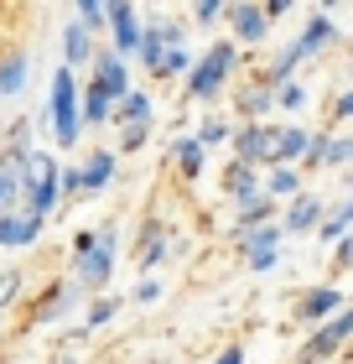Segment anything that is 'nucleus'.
I'll list each match as a JSON object with an SVG mask.
<instances>
[{"mask_svg": "<svg viewBox=\"0 0 353 364\" xmlns=\"http://www.w3.org/2000/svg\"><path fill=\"white\" fill-rule=\"evenodd\" d=\"M338 167H353V136H338V125H332V141H327L322 172H338Z\"/></svg>", "mask_w": 353, "mask_h": 364, "instance_id": "c756f323", "label": "nucleus"}, {"mask_svg": "<svg viewBox=\"0 0 353 364\" xmlns=\"http://www.w3.org/2000/svg\"><path fill=\"white\" fill-rule=\"evenodd\" d=\"M276 109H286V114L307 109V84H301V78H286V84H276Z\"/></svg>", "mask_w": 353, "mask_h": 364, "instance_id": "2f4dec72", "label": "nucleus"}, {"mask_svg": "<svg viewBox=\"0 0 353 364\" xmlns=\"http://www.w3.org/2000/svg\"><path fill=\"white\" fill-rule=\"evenodd\" d=\"M281 240H286V229H281V219H276V224L249 229L244 240H234V250L244 255V266H249V271H276V260H281Z\"/></svg>", "mask_w": 353, "mask_h": 364, "instance_id": "6e6552de", "label": "nucleus"}, {"mask_svg": "<svg viewBox=\"0 0 353 364\" xmlns=\"http://www.w3.org/2000/svg\"><path fill=\"white\" fill-rule=\"evenodd\" d=\"M166 250H172V229H166L161 219H146L141 224V235H136V271H156L161 260H166Z\"/></svg>", "mask_w": 353, "mask_h": 364, "instance_id": "a211bd4d", "label": "nucleus"}, {"mask_svg": "<svg viewBox=\"0 0 353 364\" xmlns=\"http://www.w3.org/2000/svg\"><path fill=\"white\" fill-rule=\"evenodd\" d=\"M130 302H141V307L161 302V281H156V276H141V281H136V291H130Z\"/></svg>", "mask_w": 353, "mask_h": 364, "instance_id": "58836bf2", "label": "nucleus"}, {"mask_svg": "<svg viewBox=\"0 0 353 364\" xmlns=\"http://www.w3.org/2000/svg\"><path fill=\"white\" fill-rule=\"evenodd\" d=\"M37 130H42V120H11L6 125V136H0V156L6 161H26L31 151H37Z\"/></svg>", "mask_w": 353, "mask_h": 364, "instance_id": "5701e85b", "label": "nucleus"}, {"mask_svg": "<svg viewBox=\"0 0 353 364\" xmlns=\"http://www.w3.org/2000/svg\"><path fill=\"white\" fill-rule=\"evenodd\" d=\"M166 161H172V172L182 182H197L208 172V146L197 141V130H182V136L172 141V151H166Z\"/></svg>", "mask_w": 353, "mask_h": 364, "instance_id": "2eb2a0df", "label": "nucleus"}, {"mask_svg": "<svg viewBox=\"0 0 353 364\" xmlns=\"http://www.w3.org/2000/svg\"><path fill=\"white\" fill-rule=\"evenodd\" d=\"M239 58H244V47L234 37H218L213 47H203L197 63H192V73L182 78V99H192V105H213V99L229 89V78L239 73Z\"/></svg>", "mask_w": 353, "mask_h": 364, "instance_id": "f03ea898", "label": "nucleus"}, {"mask_svg": "<svg viewBox=\"0 0 353 364\" xmlns=\"http://www.w3.org/2000/svg\"><path fill=\"white\" fill-rule=\"evenodd\" d=\"M260 6H265V11H271V21H281V16H286V11H291V6H296V0H260Z\"/></svg>", "mask_w": 353, "mask_h": 364, "instance_id": "a18cd8bd", "label": "nucleus"}, {"mask_svg": "<svg viewBox=\"0 0 353 364\" xmlns=\"http://www.w3.org/2000/svg\"><path fill=\"white\" fill-rule=\"evenodd\" d=\"M172 6H192V0H172Z\"/></svg>", "mask_w": 353, "mask_h": 364, "instance_id": "3c124183", "label": "nucleus"}, {"mask_svg": "<svg viewBox=\"0 0 353 364\" xmlns=\"http://www.w3.org/2000/svg\"><path fill=\"white\" fill-rule=\"evenodd\" d=\"M239 213H234V224H229V240H244L249 229H260V224H276V213H281V198L271 193H255V198H244V203H234Z\"/></svg>", "mask_w": 353, "mask_h": 364, "instance_id": "6ab92c4d", "label": "nucleus"}, {"mask_svg": "<svg viewBox=\"0 0 353 364\" xmlns=\"http://www.w3.org/2000/svg\"><path fill=\"white\" fill-rule=\"evenodd\" d=\"M63 198H83V161L78 167H63Z\"/></svg>", "mask_w": 353, "mask_h": 364, "instance_id": "37998d69", "label": "nucleus"}, {"mask_svg": "<svg viewBox=\"0 0 353 364\" xmlns=\"http://www.w3.org/2000/svg\"><path fill=\"white\" fill-rule=\"evenodd\" d=\"M42 229H47V219L37 208H11V213H0V250H31V245L42 240Z\"/></svg>", "mask_w": 353, "mask_h": 364, "instance_id": "1a4fd4ad", "label": "nucleus"}, {"mask_svg": "<svg viewBox=\"0 0 353 364\" xmlns=\"http://www.w3.org/2000/svg\"><path fill=\"white\" fill-rule=\"evenodd\" d=\"M348 229H353V219H348V208L338 203V208H327V219H322V224H317V240H322V245H338Z\"/></svg>", "mask_w": 353, "mask_h": 364, "instance_id": "7c9ffc66", "label": "nucleus"}, {"mask_svg": "<svg viewBox=\"0 0 353 364\" xmlns=\"http://www.w3.org/2000/svg\"><path fill=\"white\" fill-rule=\"evenodd\" d=\"M114 312H120V296H109V291H99V296H94V302H89V318H83V323H89V328H104V323L114 318Z\"/></svg>", "mask_w": 353, "mask_h": 364, "instance_id": "f704fd0d", "label": "nucleus"}, {"mask_svg": "<svg viewBox=\"0 0 353 364\" xmlns=\"http://www.w3.org/2000/svg\"><path fill=\"white\" fill-rule=\"evenodd\" d=\"M343 120H353V84L332 94V125H343Z\"/></svg>", "mask_w": 353, "mask_h": 364, "instance_id": "ea45409f", "label": "nucleus"}, {"mask_svg": "<svg viewBox=\"0 0 353 364\" xmlns=\"http://www.w3.org/2000/svg\"><path fill=\"white\" fill-rule=\"evenodd\" d=\"M332 6H338V0H322V11H332Z\"/></svg>", "mask_w": 353, "mask_h": 364, "instance_id": "8fccbe9b", "label": "nucleus"}, {"mask_svg": "<svg viewBox=\"0 0 353 364\" xmlns=\"http://www.w3.org/2000/svg\"><path fill=\"white\" fill-rule=\"evenodd\" d=\"M109 26H104V37H109V47H114V53H120V58H136L141 53V6H136V0H109Z\"/></svg>", "mask_w": 353, "mask_h": 364, "instance_id": "0eeeda50", "label": "nucleus"}, {"mask_svg": "<svg viewBox=\"0 0 353 364\" xmlns=\"http://www.w3.org/2000/svg\"><path fill=\"white\" fill-rule=\"evenodd\" d=\"M224 11H229V0H192V21L197 26H218Z\"/></svg>", "mask_w": 353, "mask_h": 364, "instance_id": "e433bc0d", "label": "nucleus"}, {"mask_svg": "<svg viewBox=\"0 0 353 364\" xmlns=\"http://www.w3.org/2000/svg\"><path fill=\"white\" fill-rule=\"evenodd\" d=\"M348 84H353V53H348Z\"/></svg>", "mask_w": 353, "mask_h": 364, "instance_id": "09e8293b", "label": "nucleus"}, {"mask_svg": "<svg viewBox=\"0 0 353 364\" xmlns=\"http://www.w3.org/2000/svg\"><path fill=\"white\" fill-rule=\"evenodd\" d=\"M327 141H332V125H322V130H312V146H307V156H301V172H322Z\"/></svg>", "mask_w": 353, "mask_h": 364, "instance_id": "72a5a7b5", "label": "nucleus"}, {"mask_svg": "<svg viewBox=\"0 0 353 364\" xmlns=\"http://www.w3.org/2000/svg\"><path fill=\"white\" fill-rule=\"evenodd\" d=\"M94 245H99V229H78V235H73V250H78V255L94 250Z\"/></svg>", "mask_w": 353, "mask_h": 364, "instance_id": "c03bdc74", "label": "nucleus"}, {"mask_svg": "<svg viewBox=\"0 0 353 364\" xmlns=\"http://www.w3.org/2000/svg\"><path fill=\"white\" fill-rule=\"evenodd\" d=\"M192 63H197V53H192L188 42L166 47V58H161V68H156V84H166V78H188V73H192Z\"/></svg>", "mask_w": 353, "mask_h": 364, "instance_id": "c85d7f7f", "label": "nucleus"}, {"mask_svg": "<svg viewBox=\"0 0 353 364\" xmlns=\"http://www.w3.org/2000/svg\"><path fill=\"white\" fill-rule=\"evenodd\" d=\"M73 11H78V21H89L94 31H104V26H109V16H104V0H73Z\"/></svg>", "mask_w": 353, "mask_h": 364, "instance_id": "c9c22d12", "label": "nucleus"}, {"mask_svg": "<svg viewBox=\"0 0 353 364\" xmlns=\"http://www.w3.org/2000/svg\"><path fill=\"white\" fill-rule=\"evenodd\" d=\"M11 296H21V271H11V266H0V307L11 302Z\"/></svg>", "mask_w": 353, "mask_h": 364, "instance_id": "79ce46f5", "label": "nucleus"}, {"mask_svg": "<svg viewBox=\"0 0 353 364\" xmlns=\"http://www.w3.org/2000/svg\"><path fill=\"white\" fill-rule=\"evenodd\" d=\"M109 120H114V99L94 78H83V125H109Z\"/></svg>", "mask_w": 353, "mask_h": 364, "instance_id": "cd10ccee", "label": "nucleus"}, {"mask_svg": "<svg viewBox=\"0 0 353 364\" xmlns=\"http://www.w3.org/2000/svg\"><path fill=\"white\" fill-rule=\"evenodd\" d=\"M271 109H276V84L265 73L244 78V84L234 89V114H239V120H271Z\"/></svg>", "mask_w": 353, "mask_h": 364, "instance_id": "ddd939ff", "label": "nucleus"}, {"mask_svg": "<svg viewBox=\"0 0 353 364\" xmlns=\"http://www.w3.org/2000/svg\"><path fill=\"white\" fill-rule=\"evenodd\" d=\"M177 42H188L177 21H146V26H141V53H136V58H141V68L156 78L161 58H166V47H177Z\"/></svg>", "mask_w": 353, "mask_h": 364, "instance_id": "f8f14e48", "label": "nucleus"}, {"mask_svg": "<svg viewBox=\"0 0 353 364\" xmlns=\"http://www.w3.org/2000/svg\"><path fill=\"white\" fill-rule=\"evenodd\" d=\"M197 141H203L208 151H213V146H229V141H234V125L224 120V114H208V120L197 125Z\"/></svg>", "mask_w": 353, "mask_h": 364, "instance_id": "473e14b6", "label": "nucleus"}, {"mask_svg": "<svg viewBox=\"0 0 353 364\" xmlns=\"http://www.w3.org/2000/svg\"><path fill=\"white\" fill-rule=\"evenodd\" d=\"M104 11H109V0H104Z\"/></svg>", "mask_w": 353, "mask_h": 364, "instance_id": "603ef678", "label": "nucleus"}, {"mask_svg": "<svg viewBox=\"0 0 353 364\" xmlns=\"http://www.w3.org/2000/svg\"><path fill=\"white\" fill-rule=\"evenodd\" d=\"M94 53H99V31L73 16V21L63 26V58L58 63H68V68L78 73V68H94Z\"/></svg>", "mask_w": 353, "mask_h": 364, "instance_id": "4468645a", "label": "nucleus"}, {"mask_svg": "<svg viewBox=\"0 0 353 364\" xmlns=\"http://www.w3.org/2000/svg\"><path fill=\"white\" fill-rule=\"evenodd\" d=\"M265 193L281 198V203H291L296 193H307V172L291 167V161H281V167H265Z\"/></svg>", "mask_w": 353, "mask_h": 364, "instance_id": "393cba45", "label": "nucleus"}, {"mask_svg": "<svg viewBox=\"0 0 353 364\" xmlns=\"http://www.w3.org/2000/svg\"><path fill=\"white\" fill-rule=\"evenodd\" d=\"M307 146H312V130L307 125H276V167L281 161H291V167H301V156H307Z\"/></svg>", "mask_w": 353, "mask_h": 364, "instance_id": "b1692460", "label": "nucleus"}, {"mask_svg": "<svg viewBox=\"0 0 353 364\" xmlns=\"http://www.w3.org/2000/svg\"><path fill=\"white\" fill-rule=\"evenodd\" d=\"M89 78H94V84L104 89L109 99H114V105H120V99H125L130 89H136V84H130V58H120L114 47H99V53H94Z\"/></svg>", "mask_w": 353, "mask_h": 364, "instance_id": "9d476101", "label": "nucleus"}, {"mask_svg": "<svg viewBox=\"0 0 353 364\" xmlns=\"http://www.w3.org/2000/svg\"><path fill=\"white\" fill-rule=\"evenodd\" d=\"M114 130H120V146H114V151H141L151 141V125H114Z\"/></svg>", "mask_w": 353, "mask_h": 364, "instance_id": "4c0bfd02", "label": "nucleus"}, {"mask_svg": "<svg viewBox=\"0 0 353 364\" xmlns=\"http://www.w3.org/2000/svg\"><path fill=\"white\" fill-rule=\"evenodd\" d=\"M218 188H224L229 203H244V198L265 193V177H260V167H249V161L229 156V161H224V172H218Z\"/></svg>", "mask_w": 353, "mask_h": 364, "instance_id": "f3484780", "label": "nucleus"}, {"mask_svg": "<svg viewBox=\"0 0 353 364\" xmlns=\"http://www.w3.org/2000/svg\"><path fill=\"white\" fill-rule=\"evenodd\" d=\"M348 172H353V167H348Z\"/></svg>", "mask_w": 353, "mask_h": 364, "instance_id": "864d4df0", "label": "nucleus"}, {"mask_svg": "<svg viewBox=\"0 0 353 364\" xmlns=\"http://www.w3.org/2000/svg\"><path fill=\"white\" fill-rule=\"evenodd\" d=\"M114 177H120V151L114 146H94L83 156V193H104V188H114Z\"/></svg>", "mask_w": 353, "mask_h": 364, "instance_id": "aec40b11", "label": "nucleus"}, {"mask_svg": "<svg viewBox=\"0 0 353 364\" xmlns=\"http://www.w3.org/2000/svg\"><path fill=\"white\" fill-rule=\"evenodd\" d=\"M151 114H156L151 94H146V89H130L120 105H114V120H109V125H151Z\"/></svg>", "mask_w": 353, "mask_h": 364, "instance_id": "bb28decb", "label": "nucleus"}, {"mask_svg": "<svg viewBox=\"0 0 353 364\" xmlns=\"http://www.w3.org/2000/svg\"><path fill=\"white\" fill-rule=\"evenodd\" d=\"M327 42H338V26H332V16H327V11H317L312 21L296 31V47H301V58L312 63V58H322V53H327Z\"/></svg>", "mask_w": 353, "mask_h": 364, "instance_id": "412c9836", "label": "nucleus"}, {"mask_svg": "<svg viewBox=\"0 0 353 364\" xmlns=\"http://www.w3.org/2000/svg\"><path fill=\"white\" fill-rule=\"evenodd\" d=\"M343 364H353V343H348V349H343Z\"/></svg>", "mask_w": 353, "mask_h": 364, "instance_id": "de8ad7c7", "label": "nucleus"}, {"mask_svg": "<svg viewBox=\"0 0 353 364\" xmlns=\"http://www.w3.org/2000/svg\"><path fill=\"white\" fill-rule=\"evenodd\" d=\"M229 156L249 161V167H276V125L271 120H239L234 125V141H229Z\"/></svg>", "mask_w": 353, "mask_h": 364, "instance_id": "20e7f679", "label": "nucleus"}, {"mask_svg": "<svg viewBox=\"0 0 353 364\" xmlns=\"http://www.w3.org/2000/svg\"><path fill=\"white\" fill-rule=\"evenodd\" d=\"M224 21H229V37L239 42V47H260L265 37H271V11L260 6V0H229V11H224Z\"/></svg>", "mask_w": 353, "mask_h": 364, "instance_id": "423d86ee", "label": "nucleus"}, {"mask_svg": "<svg viewBox=\"0 0 353 364\" xmlns=\"http://www.w3.org/2000/svg\"><path fill=\"white\" fill-rule=\"evenodd\" d=\"M348 343H353V307H343L338 318H327V323H317V328H312V338L301 343L296 364H327L332 354H343Z\"/></svg>", "mask_w": 353, "mask_h": 364, "instance_id": "7ed1b4c3", "label": "nucleus"}, {"mask_svg": "<svg viewBox=\"0 0 353 364\" xmlns=\"http://www.w3.org/2000/svg\"><path fill=\"white\" fill-rule=\"evenodd\" d=\"M83 84L68 63L53 68V84H47V136L58 141V151H73L83 141Z\"/></svg>", "mask_w": 353, "mask_h": 364, "instance_id": "f257e3e1", "label": "nucleus"}, {"mask_svg": "<svg viewBox=\"0 0 353 364\" xmlns=\"http://www.w3.org/2000/svg\"><path fill=\"white\" fill-rule=\"evenodd\" d=\"M114 250H120V229L104 224V229H99V245L78 255V281H83V287H89L94 296H99V291H109V276H114Z\"/></svg>", "mask_w": 353, "mask_h": 364, "instance_id": "39448f33", "label": "nucleus"}, {"mask_svg": "<svg viewBox=\"0 0 353 364\" xmlns=\"http://www.w3.org/2000/svg\"><path fill=\"white\" fill-rule=\"evenodd\" d=\"M343 307H348V291H343V287H332V281H322V287H312V291H307V296L296 302V323L317 328V323L338 318Z\"/></svg>", "mask_w": 353, "mask_h": 364, "instance_id": "9b49d317", "label": "nucleus"}, {"mask_svg": "<svg viewBox=\"0 0 353 364\" xmlns=\"http://www.w3.org/2000/svg\"><path fill=\"white\" fill-rule=\"evenodd\" d=\"M26 73H31V53H26V47H11V53H0V99H21Z\"/></svg>", "mask_w": 353, "mask_h": 364, "instance_id": "4be33fe9", "label": "nucleus"}, {"mask_svg": "<svg viewBox=\"0 0 353 364\" xmlns=\"http://www.w3.org/2000/svg\"><path fill=\"white\" fill-rule=\"evenodd\" d=\"M26 203V161H6L0 156V213Z\"/></svg>", "mask_w": 353, "mask_h": 364, "instance_id": "a878e982", "label": "nucleus"}, {"mask_svg": "<svg viewBox=\"0 0 353 364\" xmlns=\"http://www.w3.org/2000/svg\"><path fill=\"white\" fill-rule=\"evenodd\" d=\"M213 364H244V349H239V343H229V349H224V354H218Z\"/></svg>", "mask_w": 353, "mask_h": 364, "instance_id": "49530a36", "label": "nucleus"}, {"mask_svg": "<svg viewBox=\"0 0 353 364\" xmlns=\"http://www.w3.org/2000/svg\"><path fill=\"white\" fill-rule=\"evenodd\" d=\"M332 271H353V229L332 245Z\"/></svg>", "mask_w": 353, "mask_h": 364, "instance_id": "a19ab883", "label": "nucleus"}, {"mask_svg": "<svg viewBox=\"0 0 353 364\" xmlns=\"http://www.w3.org/2000/svg\"><path fill=\"white\" fill-rule=\"evenodd\" d=\"M322 219H327V203L317 193H296L291 203L281 208V229H286V235H317Z\"/></svg>", "mask_w": 353, "mask_h": 364, "instance_id": "dca6fc26", "label": "nucleus"}]
</instances>
